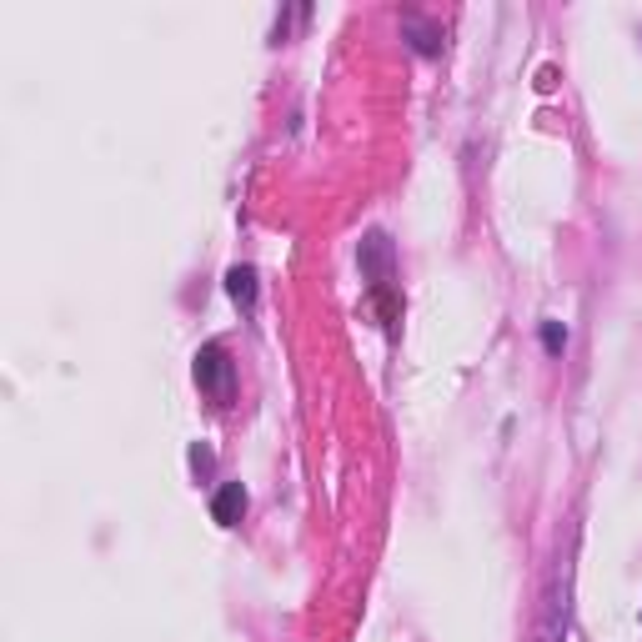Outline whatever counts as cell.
<instances>
[{"instance_id": "4", "label": "cell", "mask_w": 642, "mask_h": 642, "mask_svg": "<svg viewBox=\"0 0 642 642\" xmlns=\"http://www.w3.org/2000/svg\"><path fill=\"white\" fill-rule=\"evenodd\" d=\"M226 291H231V301H236L241 311H251V306H256V271H251V266H231V271H226Z\"/></svg>"}, {"instance_id": "5", "label": "cell", "mask_w": 642, "mask_h": 642, "mask_svg": "<svg viewBox=\"0 0 642 642\" xmlns=\"http://www.w3.org/2000/svg\"><path fill=\"white\" fill-rule=\"evenodd\" d=\"M402 31L412 36V46H417L422 56H437V51H442V31H432V26H422L417 16H407V21H402Z\"/></svg>"}, {"instance_id": "6", "label": "cell", "mask_w": 642, "mask_h": 642, "mask_svg": "<svg viewBox=\"0 0 642 642\" xmlns=\"http://www.w3.org/2000/svg\"><path fill=\"white\" fill-rule=\"evenodd\" d=\"M542 347H547L552 357L567 347V327H562V321H542Z\"/></svg>"}, {"instance_id": "7", "label": "cell", "mask_w": 642, "mask_h": 642, "mask_svg": "<svg viewBox=\"0 0 642 642\" xmlns=\"http://www.w3.org/2000/svg\"><path fill=\"white\" fill-rule=\"evenodd\" d=\"M191 467L196 472H211V447H191Z\"/></svg>"}, {"instance_id": "1", "label": "cell", "mask_w": 642, "mask_h": 642, "mask_svg": "<svg viewBox=\"0 0 642 642\" xmlns=\"http://www.w3.org/2000/svg\"><path fill=\"white\" fill-rule=\"evenodd\" d=\"M357 261H362V276L372 281V291H377V301H387V291H392V241H387V231H367L362 236V251H357Z\"/></svg>"}, {"instance_id": "3", "label": "cell", "mask_w": 642, "mask_h": 642, "mask_svg": "<svg viewBox=\"0 0 642 642\" xmlns=\"http://www.w3.org/2000/svg\"><path fill=\"white\" fill-rule=\"evenodd\" d=\"M241 512H246V487H241V482H221V492L211 497V517H216L221 527H236Z\"/></svg>"}, {"instance_id": "2", "label": "cell", "mask_w": 642, "mask_h": 642, "mask_svg": "<svg viewBox=\"0 0 642 642\" xmlns=\"http://www.w3.org/2000/svg\"><path fill=\"white\" fill-rule=\"evenodd\" d=\"M196 387L211 397V402H231V362H226V347H201L196 352Z\"/></svg>"}]
</instances>
